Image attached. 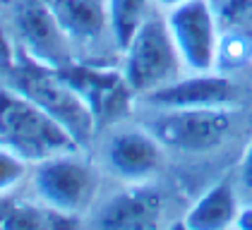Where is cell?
Returning a JSON list of instances; mask_svg holds the SVG:
<instances>
[{
	"label": "cell",
	"instance_id": "cell-12",
	"mask_svg": "<svg viewBox=\"0 0 252 230\" xmlns=\"http://www.w3.org/2000/svg\"><path fill=\"white\" fill-rule=\"evenodd\" d=\"M48 7L70 41H94L108 27L106 0H48Z\"/></svg>",
	"mask_w": 252,
	"mask_h": 230
},
{
	"label": "cell",
	"instance_id": "cell-6",
	"mask_svg": "<svg viewBox=\"0 0 252 230\" xmlns=\"http://www.w3.org/2000/svg\"><path fill=\"white\" fill-rule=\"evenodd\" d=\"M166 22L188 72L216 70L221 29L212 0H185L168 10Z\"/></svg>",
	"mask_w": 252,
	"mask_h": 230
},
{
	"label": "cell",
	"instance_id": "cell-13",
	"mask_svg": "<svg viewBox=\"0 0 252 230\" xmlns=\"http://www.w3.org/2000/svg\"><path fill=\"white\" fill-rule=\"evenodd\" d=\"M238 199L231 185L219 182L204 192L197 201H194L190 211L185 213L183 226L190 230H221L235 226L238 218Z\"/></svg>",
	"mask_w": 252,
	"mask_h": 230
},
{
	"label": "cell",
	"instance_id": "cell-8",
	"mask_svg": "<svg viewBox=\"0 0 252 230\" xmlns=\"http://www.w3.org/2000/svg\"><path fill=\"white\" fill-rule=\"evenodd\" d=\"M142 101H144V106L156 108V111L228 106L235 101V84L219 70L190 72L188 77H178L171 84L144 94Z\"/></svg>",
	"mask_w": 252,
	"mask_h": 230
},
{
	"label": "cell",
	"instance_id": "cell-15",
	"mask_svg": "<svg viewBox=\"0 0 252 230\" xmlns=\"http://www.w3.org/2000/svg\"><path fill=\"white\" fill-rule=\"evenodd\" d=\"M212 7L221 31L252 34V0H212Z\"/></svg>",
	"mask_w": 252,
	"mask_h": 230
},
{
	"label": "cell",
	"instance_id": "cell-1",
	"mask_svg": "<svg viewBox=\"0 0 252 230\" xmlns=\"http://www.w3.org/2000/svg\"><path fill=\"white\" fill-rule=\"evenodd\" d=\"M0 144L34 166L58 153L82 151L58 120L7 82H0Z\"/></svg>",
	"mask_w": 252,
	"mask_h": 230
},
{
	"label": "cell",
	"instance_id": "cell-9",
	"mask_svg": "<svg viewBox=\"0 0 252 230\" xmlns=\"http://www.w3.org/2000/svg\"><path fill=\"white\" fill-rule=\"evenodd\" d=\"M17 31L36 65L51 70L70 67V36L63 31L48 2L27 5L17 15Z\"/></svg>",
	"mask_w": 252,
	"mask_h": 230
},
{
	"label": "cell",
	"instance_id": "cell-10",
	"mask_svg": "<svg viewBox=\"0 0 252 230\" xmlns=\"http://www.w3.org/2000/svg\"><path fill=\"white\" fill-rule=\"evenodd\" d=\"M163 213V201L158 190L142 182L108 197L92 216V226L103 230H144L156 228Z\"/></svg>",
	"mask_w": 252,
	"mask_h": 230
},
{
	"label": "cell",
	"instance_id": "cell-3",
	"mask_svg": "<svg viewBox=\"0 0 252 230\" xmlns=\"http://www.w3.org/2000/svg\"><path fill=\"white\" fill-rule=\"evenodd\" d=\"M185 62L166 17H147L123 48V77L132 94H149L183 77Z\"/></svg>",
	"mask_w": 252,
	"mask_h": 230
},
{
	"label": "cell",
	"instance_id": "cell-17",
	"mask_svg": "<svg viewBox=\"0 0 252 230\" xmlns=\"http://www.w3.org/2000/svg\"><path fill=\"white\" fill-rule=\"evenodd\" d=\"M240 175H243V185L252 187V142H250V146H248V151H245V158H243Z\"/></svg>",
	"mask_w": 252,
	"mask_h": 230
},
{
	"label": "cell",
	"instance_id": "cell-16",
	"mask_svg": "<svg viewBox=\"0 0 252 230\" xmlns=\"http://www.w3.org/2000/svg\"><path fill=\"white\" fill-rule=\"evenodd\" d=\"M29 172V161L0 144V197H7L20 187Z\"/></svg>",
	"mask_w": 252,
	"mask_h": 230
},
{
	"label": "cell",
	"instance_id": "cell-4",
	"mask_svg": "<svg viewBox=\"0 0 252 230\" xmlns=\"http://www.w3.org/2000/svg\"><path fill=\"white\" fill-rule=\"evenodd\" d=\"M32 185L41 204L67 216H79L94 204L98 171L87 158H82L79 151L58 153L36 163Z\"/></svg>",
	"mask_w": 252,
	"mask_h": 230
},
{
	"label": "cell",
	"instance_id": "cell-18",
	"mask_svg": "<svg viewBox=\"0 0 252 230\" xmlns=\"http://www.w3.org/2000/svg\"><path fill=\"white\" fill-rule=\"evenodd\" d=\"M235 228L252 230V206H245V209L238 211V218H235Z\"/></svg>",
	"mask_w": 252,
	"mask_h": 230
},
{
	"label": "cell",
	"instance_id": "cell-19",
	"mask_svg": "<svg viewBox=\"0 0 252 230\" xmlns=\"http://www.w3.org/2000/svg\"><path fill=\"white\" fill-rule=\"evenodd\" d=\"M180 2H185V0H156V5H161V7H166V10H171V7L180 5Z\"/></svg>",
	"mask_w": 252,
	"mask_h": 230
},
{
	"label": "cell",
	"instance_id": "cell-2",
	"mask_svg": "<svg viewBox=\"0 0 252 230\" xmlns=\"http://www.w3.org/2000/svg\"><path fill=\"white\" fill-rule=\"evenodd\" d=\"M7 84L27 94L34 103H39L53 120L72 134L82 151H87L96 137L98 120L94 111L89 108L87 98L79 94V89L63 75L60 70H51L43 65H22L15 67Z\"/></svg>",
	"mask_w": 252,
	"mask_h": 230
},
{
	"label": "cell",
	"instance_id": "cell-14",
	"mask_svg": "<svg viewBox=\"0 0 252 230\" xmlns=\"http://www.w3.org/2000/svg\"><path fill=\"white\" fill-rule=\"evenodd\" d=\"M106 7H108L111 36L123 51L130 43V38L135 36V31L142 27V22L149 17L147 15L149 0H106Z\"/></svg>",
	"mask_w": 252,
	"mask_h": 230
},
{
	"label": "cell",
	"instance_id": "cell-7",
	"mask_svg": "<svg viewBox=\"0 0 252 230\" xmlns=\"http://www.w3.org/2000/svg\"><path fill=\"white\" fill-rule=\"evenodd\" d=\"M106 168L123 182H144L163 163V146L147 127H118L103 144Z\"/></svg>",
	"mask_w": 252,
	"mask_h": 230
},
{
	"label": "cell",
	"instance_id": "cell-5",
	"mask_svg": "<svg viewBox=\"0 0 252 230\" xmlns=\"http://www.w3.org/2000/svg\"><path fill=\"white\" fill-rule=\"evenodd\" d=\"M233 115L228 106L214 108H168L158 111L149 122V132L161 142L163 149L175 151H209L219 146L231 132Z\"/></svg>",
	"mask_w": 252,
	"mask_h": 230
},
{
	"label": "cell",
	"instance_id": "cell-11",
	"mask_svg": "<svg viewBox=\"0 0 252 230\" xmlns=\"http://www.w3.org/2000/svg\"><path fill=\"white\" fill-rule=\"evenodd\" d=\"M60 72L67 77L79 89V94L87 98V103L94 111L98 122L103 117L116 113L125 94H132L123 75L101 72V70H84V67H65Z\"/></svg>",
	"mask_w": 252,
	"mask_h": 230
}]
</instances>
